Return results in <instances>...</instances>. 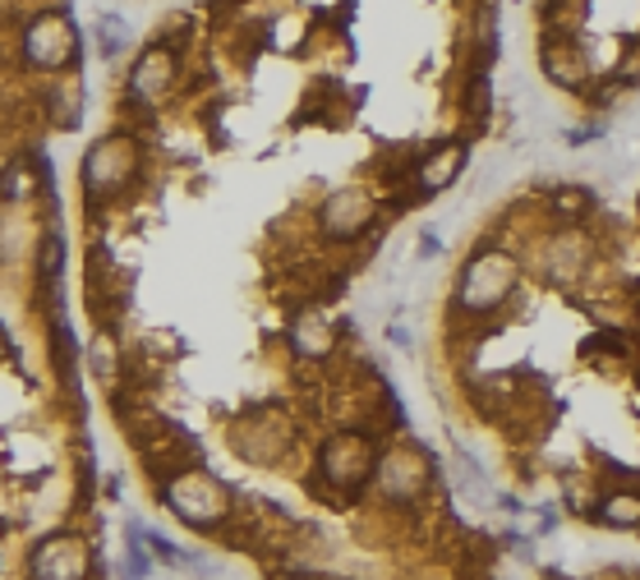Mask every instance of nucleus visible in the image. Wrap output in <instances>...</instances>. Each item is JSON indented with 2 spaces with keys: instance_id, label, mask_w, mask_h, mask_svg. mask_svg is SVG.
Returning a JSON list of instances; mask_svg holds the SVG:
<instances>
[{
  "instance_id": "9b49d317",
  "label": "nucleus",
  "mask_w": 640,
  "mask_h": 580,
  "mask_svg": "<svg viewBox=\"0 0 640 580\" xmlns=\"http://www.w3.org/2000/svg\"><path fill=\"white\" fill-rule=\"evenodd\" d=\"M295 346H299V355H309V359H323V355L332 350V332H327V323H323L318 314L299 318V323H295Z\"/></svg>"
},
{
  "instance_id": "4468645a",
  "label": "nucleus",
  "mask_w": 640,
  "mask_h": 580,
  "mask_svg": "<svg viewBox=\"0 0 640 580\" xmlns=\"http://www.w3.org/2000/svg\"><path fill=\"white\" fill-rule=\"evenodd\" d=\"M143 548L158 562H166V567H199V558H190V553H180V548L166 539V535H158V530H143Z\"/></svg>"
},
{
  "instance_id": "412c9836",
  "label": "nucleus",
  "mask_w": 640,
  "mask_h": 580,
  "mask_svg": "<svg viewBox=\"0 0 640 580\" xmlns=\"http://www.w3.org/2000/svg\"><path fill=\"white\" fill-rule=\"evenodd\" d=\"M548 580H567V576H558V571H553V576H548Z\"/></svg>"
},
{
  "instance_id": "6e6552de",
  "label": "nucleus",
  "mask_w": 640,
  "mask_h": 580,
  "mask_svg": "<svg viewBox=\"0 0 640 580\" xmlns=\"http://www.w3.org/2000/svg\"><path fill=\"white\" fill-rule=\"evenodd\" d=\"M175 47L166 42H152L139 60H134V70H130V98L134 102H152V98H162L166 88L175 83Z\"/></svg>"
},
{
  "instance_id": "2eb2a0df",
  "label": "nucleus",
  "mask_w": 640,
  "mask_h": 580,
  "mask_svg": "<svg viewBox=\"0 0 640 580\" xmlns=\"http://www.w3.org/2000/svg\"><path fill=\"white\" fill-rule=\"evenodd\" d=\"M603 521L608 526H640V498L636 493H618L603 502Z\"/></svg>"
},
{
  "instance_id": "aec40b11",
  "label": "nucleus",
  "mask_w": 640,
  "mask_h": 580,
  "mask_svg": "<svg viewBox=\"0 0 640 580\" xmlns=\"http://www.w3.org/2000/svg\"><path fill=\"white\" fill-rule=\"evenodd\" d=\"M622 74H627V79H640V51H636V55H627V65H622Z\"/></svg>"
},
{
  "instance_id": "f8f14e48",
  "label": "nucleus",
  "mask_w": 640,
  "mask_h": 580,
  "mask_svg": "<svg viewBox=\"0 0 640 580\" xmlns=\"http://www.w3.org/2000/svg\"><path fill=\"white\" fill-rule=\"evenodd\" d=\"M590 207H595V194L581 190V185H562V190L553 194V212H558L562 222H581Z\"/></svg>"
},
{
  "instance_id": "dca6fc26",
  "label": "nucleus",
  "mask_w": 640,
  "mask_h": 580,
  "mask_svg": "<svg viewBox=\"0 0 640 580\" xmlns=\"http://www.w3.org/2000/svg\"><path fill=\"white\" fill-rule=\"evenodd\" d=\"M544 65H548V79H553V83L581 88V60H576V55H553V51H548Z\"/></svg>"
},
{
  "instance_id": "423d86ee",
  "label": "nucleus",
  "mask_w": 640,
  "mask_h": 580,
  "mask_svg": "<svg viewBox=\"0 0 640 580\" xmlns=\"http://www.w3.org/2000/svg\"><path fill=\"white\" fill-rule=\"evenodd\" d=\"M318 466H323L318 475H327L332 484L351 493V488H359L364 479L378 470V466H374V442L364 438V434H337V438H327Z\"/></svg>"
},
{
  "instance_id": "f03ea898",
  "label": "nucleus",
  "mask_w": 640,
  "mask_h": 580,
  "mask_svg": "<svg viewBox=\"0 0 640 580\" xmlns=\"http://www.w3.org/2000/svg\"><path fill=\"white\" fill-rule=\"evenodd\" d=\"M162 502L194 530H212L231 511V493L207 470H180L162 484Z\"/></svg>"
},
{
  "instance_id": "ddd939ff",
  "label": "nucleus",
  "mask_w": 640,
  "mask_h": 580,
  "mask_svg": "<svg viewBox=\"0 0 640 580\" xmlns=\"http://www.w3.org/2000/svg\"><path fill=\"white\" fill-rule=\"evenodd\" d=\"M98 42H102V55L115 60L120 51L130 47V23L115 19V14H102V23H98Z\"/></svg>"
},
{
  "instance_id": "a211bd4d",
  "label": "nucleus",
  "mask_w": 640,
  "mask_h": 580,
  "mask_svg": "<svg viewBox=\"0 0 640 580\" xmlns=\"http://www.w3.org/2000/svg\"><path fill=\"white\" fill-rule=\"evenodd\" d=\"M28 190H33V171H28V166H14V171L6 175V194H10V199H23Z\"/></svg>"
},
{
  "instance_id": "1a4fd4ad",
  "label": "nucleus",
  "mask_w": 640,
  "mask_h": 580,
  "mask_svg": "<svg viewBox=\"0 0 640 580\" xmlns=\"http://www.w3.org/2000/svg\"><path fill=\"white\" fill-rule=\"evenodd\" d=\"M378 488L387 498H415L419 488H424V479H429V466H424V456L419 451H410V447H396V451H387L383 461H378Z\"/></svg>"
},
{
  "instance_id": "20e7f679",
  "label": "nucleus",
  "mask_w": 640,
  "mask_h": 580,
  "mask_svg": "<svg viewBox=\"0 0 640 580\" xmlns=\"http://www.w3.org/2000/svg\"><path fill=\"white\" fill-rule=\"evenodd\" d=\"M516 291V263L507 254H475L461 272V291H456V299H461V309H498V304Z\"/></svg>"
},
{
  "instance_id": "39448f33",
  "label": "nucleus",
  "mask_w": 640,
  "mask_h": 580,
  "mask_svg": "<svg viewBox=\"0 0 640 580\" xmlns=\"http://www.w3.org/2000/svg\"><path fill=\"white\" fill-rule=\"evenodd\" d=\"M88 571H93V548L70 530L47 535L28 558V580H88Z\"/></svg>"
},
{
  "instance_id": "0eeeda50",
  "label": "nucleus",
  "mask_w": 640,
  "mask_h": 580,
  "mask_svg": "<svg viewBox=\"0 0 640 580\" xmlns=\"http://www.w3.org/2000/svg\"><path fill=\"white\" fill-rule=\"evenodd\" d=\"M318 222H323V235H332V240H355L374 222V199L364 190H337L323 203Z\"/></svg>"
},
{
  "instance_id": "7ed1b4c3",
  "label": "nucleus",
  "mask_w": 640,
  "mask_h": 580,
  "mask_svg": "<svg viewBox=\"0 0 640 580\" xmlns=\"http://www.w3.org/2000/svg\"><path fill=\"white\" fill-rule=\"evenodd\" d=\"M79 51H83L79 28L70 23V14H60V10H47L23 28V60L33 70L70 74L79 65Z\"/></svg>"
},
{
  "instance_id": "9d476101",
  "label": "nucleus",
  "mask_w": 640,
  "mask_h": 580,
  "mask_svg": "<svg viewBox=\"0 0 640 580\" xmlns=\"http://www.w3.org/2000/svg\"><path fill=\"white\" fill-rule=\"evenodd\" d=\"M461 166H466V143L434 147L429 157H424V166H419V185L424 190H443V185H451V180L461 175Z\"/></svg>"
},
{
  "instance_id": "f257e3e1",
  "label": "nucleus",
  "mask_w": 640,
  "mask_h": 580,
  "mask_svg": "<svg viewBox=\"0 0 640 580\" xmlns=\"http://www.w3.org/2000/svg\"><path fill=\"white\" fill-rule=\"evenodd\" d=\"M139 166H143V147L134 134H106L88 147L83 157V194L88 203H111L115 194H125L134 180H139Z\"/></svg>"
},
{
  "instance_id": "f3484780",
  "label": "nucleus",
  "mask_w": 640,
  "mask_h": 580,
  "mask_svg": "<svg viewBox=\"0 0 640 580\" xmlns=\"http://www.w3.org/2000/svg\"><path fill=\"white\" fill-rule=\"evenodd\" d=\"M60 267H65V240H60V235H47V244H42V263H38V272L47 277V286H55Z\"/></svg>"
},
{
  "instance_id": "6ab92c4d",
  "label": "nucleus",
  "mask_w": 640,
  "mask_h": 580,
  "mask_svg": "<svg viewBox=\"0 0 640 580\" xmlns=\"http://www.w3.org/2000/svg\"><path fill=\"white\" fill-rule=\"evenodd\" d=\"M466 111L479 115V111H489V79H475L470 83V98H466Z\"/></svg>"
}]
</instances>
